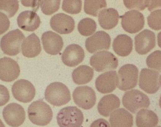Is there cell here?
Instances as JSON below:
<instances>
[{
    "label": "cell",
    "mask_w": 161,
    "mask_h": 127,
    "mask_svg": "<svg viewBox=\"0 0 161 127\" xmlns=\"http://www.w3.org/2000/svg\"><path fill=\"white\" fill-rule=\"evenodd\" d=\"M158 121L157 115L151 110L141 109L136 114V122L137 127H155Z\"/></svg>",
    "instance_id": "26"
},
{
    "label": "cell",
    "mask_w": 161,
    "mask_h": 127,
    "mask_svg": "<svg viewBox=\"0 0 161 127\" xmlns=\"http://www.w3.org/2000/svg\"><path fill=\"white\" fill-rule=\"evenodd\" d=\"M30 120L36 125L44 126L51 121L53 113L50 106L42 100L33 102L28 108Z\"/></svg>",
    "instance_id": "1"
},
{
    "label": "cell",
    "mask_w": 161,
    "mask_h": 127,
    "mask_svg": "<svg viewBox=\"0 0 161 127\" xmlns=\"http://www.w3.org/2000/svg\"><path fill=\"white\" fill-rule=\"evenodd\" d=\"M90 127H110L108 121L103 119H99L91 124Z\"/></svg>",
    "instance_id": "39"
},
{
    "label": "cell",
    "mask_w": 161,
    "mask_h": 127,
    "mask_svg": "<svg viewBox=\"0 0 161 127\" xmlns=\"http://www.w3.org/2000/svg\"><path fill=\"white\" fill-rule=\"evenodd\" d=\"M122 101L123 106L133 113H136L139 109L148 108L150 104L148 97L137 89L126 92Z\"/></svg>",
    "instance_id": "3"
},
{
    "label": "cell",
    "mask_w": 161,
    "mask_h": 127,
    "mask_svg": "<svg viewBox=\"0 0 161 127\" xmlns=\"http://www.w3.org/2000/svg\"><path fill=\"white\" fill-rule=\"evenodd\" d=\"M118 76L116 71H109L100 75L96 79V87L97 90L102 94L113 92L116 88Z\"/></svg>",
    "instance_id": "17"
},
{
    "label": "cell",
    "mask_w": 161,
    "mask_h": 127,
    "mask_svg": "<svg viewBox=\"0 0 161 127\" xmlns=\"http://www.w3.org/2000/svg\"><path fill=\"white\" fill-rule=\"evenodd\" d=\"M10 26V21L8 17L0 12V35L7 31Z\"/></svg>",
    "instance_id": "36"
},
{
    "label": "cell",
    "mask_w": 161,
    "mask_h": 127,
    "mask_svg": "<svg viewBox=\"0 0 161 127\" xmlns=\"http://www.w3.org/2000/svg\"><path fill=\"white\" fill-rule=\"evenodd\" d=\"M0 127H5V125L1 119H0Z\"/></svg>",
    "instance_id": "41"
},
{
    "label": "cell",
    "mask_w": 161,
    "mask_h": 127,
    "mask_svg": "<svg viewBox=\"0 0 161 127\" xmlns=\"http://www.w3.org/2000/svg\"><path fill=\"white\" fill-rule=\"evenodd\" d=\"M106 7L107 4L104 0H86L84 10L87 14L97 17L100 10Z\"/></svg>",
    "instance_id": "28"
},
{
    "label": "cell",
    "mask_w": 161,
    "mask_h": 127,
    "mask_svg": "<svg viewBox=\"0 0 161 127\" xmlns=\"http://www.w3.org/2000/svg\"><path fill=\"white\" fill-rule=\"evenodd\" d=\"M90 65L97 72H103L114 69L118 66V60L110 52L99 51L91 56Z\"/></svg>",
    "instance_id": "7"
},
{
    "label": "cell",
    "mask_w": 161,
    "mask_h": 127,
    "mask_svg": "<svg viewBox=\"0 0 161 127\" xmlns=\"http://www.w3.org/2000/svg\"><path fill=\"white\" fill-rule=\"evenodd\" d=\"M21 52L25 57L34 58L40 54L41 52L40 41L35 33L29 35L21 44Z\"/></svg>",
    "instance_id": "21"
},
{
    "label": "cell",
    "mask_w": 161,
    "mask_h": 127,
    "mask_svg": "<svg viewBox=\"0 0 161 127\" xmlns=\"http://www.w3.org/2000/svg\"><path fill=\"white\" fill-rule=\"evenodd\" d=\"M75 24L73 18L63 13L56 14L51 19L52 29L61 34H67L72 32L75 28Z\"/></svg>",
    "instance_id": "16"
},
{
    "label": "cell",
    "mask_w": 161,
    "mask_h": 127,
    "mask_svg": "<svg viewBox=\"0 0 161 127\" xmlns=\"http://www.w3.org/2000/svg\"><path fill=\"white\" fill-rule=\"evenodd\" d=\"M82 1L80 0H64L63 1L62 9L64 12L76 14L81 12Z\"/></svg>",
    "instance_id": "32"
},
{
    "label": "cell",
    "mask_w": 161,
    "mask_h": 127,
    "mask_svg": "<svg viewBox=\"0 0 161 127\" xmlns=\"http://www.w3.org/2000/svg\"><path fill=\"white\" fill-rule=\"evenodd\" d=\"M138 70L135 65L127 64L118 71L117 86L122 91H127L136 86L138 80Z\"/></svg>",
    "instance_id": "6"
},
{
    "label": "cell",
    "mask_w": 161,
    "mask_h": 127,
    "mask_svg": "<svg viewBox=\"0 0 161 127\" xmlns=\"http://www.w3.org/2000/svg\"><path fill=\"white\" fill-rule=\"evenodd\" d=\"M146 6L150 12L156 8H160L161 6V1H152L146 0Z\"/></svg>",
    "instance_id": "38"
},
{
    "label": "cell",
    "mask_w": 161,
    "mask_h": 127,
    "mask_svg": "<svg viewBox=\"0 0 161 127\" xmlns=\"http://www.w3.org/2000/svg\"><path fill=\"white\" fill-rule=\"evenodd\" d=\"M20 68L14 60L9 57L0 59V80L4 82L13 81L20 74Z\"/></svg>",
    "instance_id": "14"
},
{
    "label": "cell",
    "mask_w": 161,
    "mask_h": 127,
    "mask_svg": "<svg viewBox=\"0 0 161 127\" xmlns=\"http://www.w3.org/2000/svg\"><path fill=\"white\" fill-rule=\"evenodd\" d=\"M19 7V2L17 0H0V12L9 18L15 15Z\"/></svg>",
    "instance_id": "30"
},
{
    "label": "cell",
    "mask_w": 161,
    "mask_h": 127,
    "mask_svg": "<svg viewBox=\"0 0 161 127\" xmlns=\"http://www.w3.org/2000/svg\"><path fill=\"white\" fill-rule=\"evenodd\" d=\"M72 97L76 104L85 110L91 109L96 104V93L89 86H86L76 87L73 91Z\"/></svg>",
    "instance_id": "9"
},
{
    "label": "cell",
    "mask_w": 161,
    "mask_h": 127,
    "mask_svg": "<svg viewBox=\"0 0 161 127\" xmlns=\"http://www.w3.org/2000/svg\"><path fill=\"white\" fill-rule=\"evenodd\" d=\"M46 100L54 106L65 105L71 100L70 91L67 86L59 82H55L48 86L45 91Z\"/></svg>",
    "instance_id": "2"
},
{
    "label": "cell",
    "mask_w": 161,
    "mask_h": 127,
    "mask_svg": "<svg viewBox=\"0 0 161 127\" xmlns=\"http://www.w3.org/2000/svg\"><path fill=\"white\" fill-rule=\"evenodd\" d=\"M12 93L16 99L27 103L33 99L36 95V89L31 82L26 80H19L13 85Z\"/></svg>",
    "instance_id": "12"
},
{
    "label": "cell",
    "mask_w": 161,
    "mask_h": 127,
    "mask_svg": "<svg viewBox=\"0 0 161 127\" xmlns=\"http://www.w3.org/2000/svg\"><path fill=\"white\" fill-rule=\"evenodd\" d=\"M160 127V126H158V127Z\"/></svg>",
    "instance_id": "42"
},
{
    "label": "cell",
    "mask_w": 161,
    "mask_h": 127,
    "mask_svg": "<svg viewBox=\"0 0 161 127\" xmlns=\"http://www.w3.org/2000/svg\"><path fill=\"white\" fill-rule=\"evenodd\" d=\"M118 12L114 8L104 9L98 14V22L102 28L111 30L115 27L119 19Z\"/></svg>",
    "instance_id": "24"
},
{
    "label": "cell",
    "mask_w": 161,
    "mask_h": 127,
    "mask_svg": "<svg viewBox=\"0 0 161 127\" xmlns=\"http://www.w3.org/2000/svg\"><path fill=\"white\" fill-rule=\"evenodd\" d=\"M94 70L87 65H80L73 70L72 74L73 81L77 85H84L92 80Z\"/></svg>",
    "instance_id": "27"
},
{
    "label": "cell",
    "mask_w": 161,
    "mask_h": 127,
    "mask_svg": "<svg viewBox=\"0 0 161 127\" xmlns=\"http://www.w3.org/2000/svg\"><path fill=\"white\" fill-rule=\"evenodd\" d=\"M135 45L137 53L142 55L147 54L155 47V34L149 30H144L136 36Z\"/></svg>",
    "instance_id": "15"
},
{
    "label": "cell",
    "mask_w": 161,
    "mask_h": 127,
    "mask_svg": "<svg viewBox=\"0 0 161 127\" xmlns=\"http://www.w3.org/2000/svg\"><path fill=\"white\" fill-rule=\"evenodd\" d=\"M123 3L126 8L129 9H135L134 10L143 11L146 8V0H124L123 1Z\"/></svg>",
    "instance_id": "35"
},
{
    "label": "cell",
    "mask_w": 161,
    "mask_h": 127,
    "mask_svg": "<svg viewBox=\"0 0 161 127\" xmlns=\"http://www.w3.org/2000/svg\"><path fill=\"white\" fill-rule=\"evenodd\" d=\"M146 62L148 68L160 72L161 69V51H155L151 53L147 57Z\"/></svg>",
    "instance_id": "33"
},
{
    "label": "cell",
    "mask_w": 161,
    "mask_h": 127,
    "mask_svg": "<svg viewBox=\"0 0 161 127\" xmlns=\"http://www.w3.org/2000/svg\"><path fill=\"white\" fill-rule=\"evenodd\" d=\"M119 99L116 95L109 94L102 98L98 104V111L100 114L107 117L120 106Z\"/></svg>",
    "instance_id": "23"
},
{
    "label": "cell",
    "mask_w": 161,
    "mask_h": 127,
    "mask_svg": "<svg viewBox=\"0 0 161 127\" xmlns=\"http://www.w3.org/2000/svg\"><path fill=\"white\" fill-rule=\"evenodd\" d=\"M97 27V23L95 20L89 18H86L80 21L78 24V29L81 35L88 36L95 32Z\"/></svg>",
    "instance_id": "29"
},
{
    "label": "cell",
    "mask_w": 161,
    "mask_h": 127,
    "mask_svg": "<svg viewBox=\"0 0 161 127\" xmlns=\"http://www.w3.org/2000/svg\"><path fill=\"white\" fill-rule=\"evenodd\" d=\"M83 120L82 112L75 106L63 108L57 116V123L60 127H80Z\"/></svg>",
    "instance_id": "4"
},
{
    "label": "cell",
    "mask_w": 161,
    "mask_h": 127,
    "mask_svg": "<svg viewBox=\"0 0 161 127\" xmlns=\"http://www.w3.org/2000/svg\"><path fill=\"white\" fill-rule=\"evenodd\" d=\"M113 47L118 55L122 57L128 56L132 51V39L127 35H119L114 39Z\"/></svg>",
    "instance_id": "25"
},
{
    "label": "cell",
    "mask_w": 161,
    "mask_h": 127,
    "mask_svg": "<svg viewBox=\"0 0 161 127\" xmlns=\"http://www.w3.org/2000/svg\"><path fill=\"white\" fill-rule=\"evenodd\" d=\"M21 3L26 7H33L39 6V1H21Z\"/></svg>",
    "instance_id": "40"
},
{
    "label": "cell",
    "mask_w": 161,
    "mask_h": 127,
    "mask_svg": "<svg viewBox=\"0 0 161 127\" xmlns=\"http://www.w3.org/2000/svg\"><path fill=\"white\" fill-rule=\"evenodd\" d=\"M61 1L59 0L39 1V5L43 14L47 15L52 14L59 10Z\"/></svg>",
    "instance_id": "31"
},
{
    "label": "cell",
    "mask_w": 161,
    "mask_h": 127,
    "mask_svg": "<svg viewBox=\"0 0 161 127\" xmlns=\"http://www.w3.org/2000/svg\"><path fill=\"white\" fill-rule=\"evenodd\" d=\"M161 10H155L151 13L147 17V23L149 27L155 30H159L161 29Z\"/></svg>",
    "instance_id": "34"
},
{
    "label": "cell",
    "mask_w": 161,
    "mask_h": 127,
    "mask_svg": "<svg viewBox=\"0 0 161 127\" xmlns=\"http://www.w3.org/2000/svg\"><path fill=\"white\" fill-rule=\"evenodd\" d=\"M139 86L145 92L153 94L159 90L161 86V75L153 69L144 68L141 70L139 76Z\"/></svg>",
    "instance_id": "8"
},
{
    "label": "cell",
    "mask_w": 161,
    "mask_h": 127,
    "mask_svg": "<svg viewBox=\"0 0 161 127\" xmlns=\"http://www.w3.org/2000/svg\"><path fill=\"white\" fill-rule=\"evenodd\" d=\"M111 42V37L108 34L103 31H99L86 39V48L90 53H95L109 49Z\"/></svg>",
    "instance_id": "13"
},
{
    "label": "cell",
    "mask_w": 161,
    "mask_h": 127,
    "mask_svg": "<svg viewBox=\"0 0 161 127\" xmlns=\"http://www.w3.org/2000/svg\"><path fill=\"white\" fill-rule=\"evenodd\" d=\"M42 41L45 51L51 55L59 54L64 47L62 37L51 31L46 32L43 34Z\"/></svg>",
    "instance_id": "18"
},
{
    "label": "cell",
    "mask_w": 161,
    "mask_h": 127,
    "mask_svg": "<svg viewBox=\"0 0 161 127\" xmlns=\"http://www.w3.org/2000/svg\"><path fill=\"white\" fill-rule=\"evenodd\" d=\"M24 38L25 36L20 30L11 31L2 38L0 47L5 54L15 56L20 52V47Z\"/></svg>",
    "instance_id": "5"
},
{
    "label": "cell",
    "mask_w": 161,
    "mask_h": 127,
    "mask_svg": "<svg viewBox=\"0 0 161 127\" xmlns=\"http://www.w3.org/2000/svg\"><path fill=\"white\" fill-rule=\"evenodd\" d=\"M121 25L125 31L131 34L140 31L145 25V18L142 13L136 10H131L121 17Z\"/></svg>",
    "instance_id": "10"
},
{
    "label": "cell",
    "mask_w": 161,
    "mask_h": 127,
    "mask_svg": "<svg viewBox=\"0 0 161 127\" xmlns=\"http://www.w3.org/2000/svg\"><path fill=\"white\" fill-rule=\"evenodd\" d=\"M19 27L27 31H34L39 28L41 20L35 12L26 11L19 15L17 18Z\"/></svg>",
    "instance_id": "20"
},
{
    "label": "cell",
    "mask_w": 161,
    "mask_h": 127,
    "mask_svg": "<svg viewBox=\"0 0 161 127\" xmlns=\"http://www.w3.org/2000/svg\"><path fill=\"white\" fill-rule=\"evenodd\" d=\"M10 98V94L7 87L0 85V106L6 104L9 102Z\"/></svg>",
    "instance_id": "37"
},
{
    "label": "cell",
    "mask_w": 161,
    "mask_h": 127,
    "mask_svg": "<svg viewBox=\"0 0 161 127\" xmlns=\"http://www.w3.org/2000/svg\"><path fill=\"white\" fill-rule=\"evenodd\" d=\"M3 115L6 123L12 127L21 126L26 119L24 108L21 105L14 102L10 103L4 107Z\"/></svg>",
    "instance_id": "11"
},
{
    "label": "cell",
    "mask_w": 161,
    "mask_h": 127,
    "mask_svg": "<svg viewBox=\"0 0 161 127\" xmlns=\"http://www.w3.org/2000/svg\"><path fill=\"white\" fill-rule=\"evenodd\" d=\"M84 57L83 49L77 44H71L68 46L64 51L62 59L65 65L73 67L82 63Z\"/></svg>",
    "instance_id": "19"
},
{
    "label": "cell",
    "mask_w": 161,
    "mask_h": 127,
    "mask_svg": "<svg viewBox=\"0 0 161 127\" xmlns=\"http://www.w3.org/2000/svg\"><path fill=\"white\" fill-rule=\"evenodd\" d=\"M110 115L111 127H132L133 125L132 115L125 109L115 110Z\"/></svg>",
    "instance_id": "22"
}]
</instances>
